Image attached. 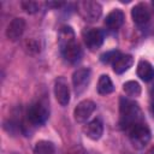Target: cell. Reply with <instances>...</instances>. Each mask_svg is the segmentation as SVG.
I'll return each instance as SVG.
<instances>
[{
    "label": "cell",
    "instance_id": "1",
    "mask_svg": "<svg viewBox=\"0 0 154 154\" xmlns=\"http://www.w3.org/2000/svg\"><path fill=\"white\" fill-rule=\"evenodd\" d=\"M119 113H120L119 125L126 132H129L134 126H136L141 123H144L143 113H142L138 103L128 97L120 99Z\"/></svg>",
    "mask_w": 154,
    "mask_h": 154
},
{
    "label": "cell",
    "instance_id": "2",
    "mask_svg": "<svg viewBox=\"0 0 154 154\" xmlns=\"http://www.w3.org/2000/svg\"><path fill=\"white\" fill-rule=\"evenodd\" d=\"M49 112L47 105L42 101H36L29 106L26 112V124L29 126H40L43 125L48 119Z\"/></svg>",
    "mask_w": 154,
    "mask_h": 154
},
{
    "label": "cell",
    "instance_id": "3",
    "mask_svg": "<svg viewBox=\"0 0 154 154\" xmlns=\"http://www.w3.org/2000/svg\"><path fill=\"white\" fill-rule=\"evenodd\" d=\"M77 8L82 18L90 23L96 22L102 14V6L97 1H91V0L79 1L77 4Z\"/></svg>",
    "mask_w": 154,
    "mask_h": 154
},
{
    "label": "cell",
    "instance_id": "4",
    "mask_svg": "<svg viewBox=\"0 0 154 154\" xmlns=\"http://www.w3.org/2000/svg\"><path fill=\"white\" fill-rule=\"evenodd\" d=\"M129 138L135 148H144L148 142L150 141V130L147 126L146 123H141L136 126H134L129 132Z\"/></svg>",
    "mask_w": 154,
    "mask_h": 154
},
{
    "label": "cell",
    "instance_id": "5",
    "mask_svg": "<svg viewBox=\"0 0 154 154\" xmlns=\"http://www.w3.org/2000/svg\"><path fill=\"white\" fill-rule=\"evenodd\" d=\"M83 35V40L84 43L87 46V48L91 52L97 51L102 43H103V38H105V34L101 29L97 28H87L83 30L82 32Z\"/></svg>",
    "mask_w": 154,
    "mask_h": 154
},
{
    "label": "cell",
    "instance_id": "6",
    "mask_svg": "<svg viewBox=\"0 0 154 154\" xmlns=\"http://www.w3.org/2000/svg\"><path fill=\"white\" fill-rule=\"evenodd\" d=\"M60 52H61V55L64 57V59L70 64H77L83 55L82 48L76 40L60 46Z\"/></svg>",
    "mask_w": 154,
    "mask_h": 154
},
{
    "label": "cell",
    "instance_id": "7",
    "mask_svg": "<svg viewBox=\"0 0 154 154\" xmlns=\"http://www.w3.org/2000/svg\"><path fill=\"white\" fill-rule=\"evenodd\" d=\"M90 75H91V72H90V69H88V67H79L73 72L72 84H73L75 93L77 95L82 94L87 89V87L90 82Z\"/></svg>",
    "mask_w": 154,
    "mask_h": 154
},
{
    "label": "cell",
    "instance_id": "8",
    "mask_svg": "<svg viewBox=\"0 0 154 154\" xmlns=\"http://www.w3.org/2000/svg\"><path fill=\"white\" fill-rule=\"evenodd\" d=\"M54 95L59 105L67 106L70 102V88L65 77L60 76L54 81Z\"/></svg>",
    "mask_w": 154,
    "mask_h": 154
},
{
    "label": "cell",
    "instance_id": "9",
    "mask_svg": "<svg viewBox=\"0 0 154 154\" xmlns=\"http://www.w3.org/2000/svg\"><path fill=\"white\" fill-rule=\"evenodd\" d=\"M96 105L91 100H82L78 102V105L75 107L73 111V117L77 123H84L89 119L91 113L95 111Z\"/></svg>",
    "mask_w": 154,
    "mask_h": 154
},
{
    "label": "cell",
    "instance_id": "10",
    "mask_svg": "<svg viewBox=\"0 0 154 154\" xmlns=\"http://www.w3.org/2000/svg\"><path fill=\"white\" fill-rule=\"evenodd\" d=\"M131 17L134 19V23L138 26H144L149 23L150 19V12L146 4L140 2L135 5L131 10Z\"/></svg>",
    "mask_w": 154,
    "mask_h": 154
},
{
    "label": "cell",
    "instance_id": "11",
    "mask_svg": "<svg viewBox=\"0 0 154 154\" xmlns=\"http://www.w3.org/2000/svg\"><path fill=\"white\" fill-rule=\"evenodd\" d=\"M25 20L23 18L12 19L6 28V37L10 41H17L25 30Z\"/></svg>",
    "mask_w": 154,
    "mask_h": 154
},
{
    "label": "cell",
    "instance_id": "12",
    "mask_svg": "<svg viewBox=\"0 0 154 154\" xmlns=\"http://www.w3.org/2000/svg\"><path fill=\"white\" fill-rule=\"evenodd\" d=\"M124 19H125V16H124L123 11L119 8H114L106 16L105 25L108 30H118L123 25Z\"/></svg>",
    "mask_w": 154,
    "mask_h": 154
},
{
    "label": "cell",
    "instance_id": "13",
    "mask_svg": "<svg viewBox=\"0 0 154 154\" xmlns=\"http://www.w3.org/2000/svg\"><path fill=\"white\" fill-rule=\"evenodd\" d=\"M84 134L88 138L93 141H97L102 134H103V124L100 118H95L90 120L85 126H84Z\"/></svg>",
    "mask_w": 154,
    "mask_h": 154
},
{
    "label": "cell",
    "instance_id": "14",
    "mask_svg": "<svg viewBox=\"0 0 154 154\" xmlns=\"http://www.w3.org/2000/svg\"><path fill=\"white\" fill-rule=\"evenodd\" d=\"M134 64V58L132 55L130 54H120L119 58L112 64V67H113V71L118 75L120 73H124L125 71H128Z\"/></svg>",
    "mask_w": 154,
    "mask_h": 154
},
{
    "label": "cell",
    "instance_id": "15",
    "mask_svg": "<svg viewBox=\"0 0 154 154\" xmlns=\"http://www.w3.org/2000/svg\"><path fill=\"white\" fill-rule=\"evenodd\" d=\"M137 76L144 81L149 82L154 78V67L153 65L147 60H140L137 64Z\"/></svg>",
    "mask_w": 154,
    "mask_h": 154
},
{
    "label": "cell",
    "instance_id": "16",
    "mask_svg": "<svg viewBox=\"0 0 154 154\" xmlns=\"http://www.w3.org/2000/svg\"><path fill=\"white\" fill-rule=\"evenodd\" d=\"M73 40H76V36H75V31L72 30V28L70 25H63L59 29V34H58L59 47L70 42V41H73Z\"/></svg>",
    "mask_w": 154,
    "mask_h": 154
},
{
    "label": "cell",
    "instance_id": "17",
    "mask_svg": "<svg viewBox=\"0 0 154 154\" xmlns=\"http://www.w3.org/2000/svg\"><path fill=\"white\" fill-rule=\"evenodd\" d=\"M113 89H114V87H113V83H112L109 76L101 75L99 78V82H97V93L100 95H108L113 91Z\"/></svg>",
    "mask_w": 154,
    "mask_h": 154
},
{
    "label": "cell",
    "instance_id": "18",
    "mask_svg": "<svg viewBox=\"0 0 154 154\" xmlns=\"http://www.w3.org/2000/svg\"><path fill=\"white\" fill-rule=\"evenodd\" d=\"M34 154H55V147L51 141H37L34 147Z\"/></svg>",
    "mask_w": 154,
    "mask_h": 154
},
{
    "label": "cell",
    "instance_id": "19",
    "mask_svg": "<svg viewBox=\"0 0 154 154\" xmlns=\"http://www.w3.org/2000/svg\"><path fill=\"white\" fill-rule=\"evenodd\" d=\"M124 93L130 97H137L141 95V85L136 81H128L123 84Z\"/></svg>",
    "mask_w": 154,
    "mask_h": 154
},
{
    "label": "cell",
    "instance_id": "20",
    "mask_svg": "<svg viewBox=\"0 0 154 154\" xmlns=\"http://www.w3.org/2000/svg\"><path fill=\"white\" fill-rule=\"evenodd\" d=\"M120 54H122V53H120L119 51H117V49L108 51V52H106V53L101 54L100 60H101L103 64H113V63L119 58V55H120Z\"/></svg>",
    "mask_w": 154,
    "mask_h": 154
},
{
    "label": "cell",
    "instance_id": "21",
    "mask_svg": "<svg viewBox=\"0 0 154 154\" xmlns=\"http://www.w3.org/2000/svg\"><path fill=\"white\" fill-rule=\"evenodd\" d=\"M20 6L29 14H34V13L38 12V10H40V4L37 1H31V0H24V1H22L20 2Z\"/></svg>",
    "mask_w": 154,
    "mask_h": 154
},
{
    "label": "cell",
    "instance_id": "22",
    "mask_svg": "<svg viewBox=\"0 0 154 154\" xmlns=\"http://www.w3.org/2000/svg\"><path fill=\"white\" fill-rule=\"evenodd\" d=\"M25 49L31 53V54H35V53H40V42L37 40H34V38H28L25 41Z\"/></svg>",
    "mask_w": 154,
    "mask_h": 154
},
{
    "label": "cell",
    "instance_id": "23",
    "mask_svg": "<svg viewBox=\"0 0 154 154\" xmlns=\"http://www.w3.org/2000/svg\"><path fill=\"white\" fill-rule=\"evenodd\" d=\"M47 6H54V7H60L64 5V2H47Z\"/></svg>",
    "mask_w": 154,
    "mask_h": 154
},
{
    "label": "cell",
    "instance_id": "24",
    "mask_svg": "<svg viewBox=\"0 0 154 154\" xmlns=\"http://www.w3.org/2000/svg\"><path fill=\"white\" fill-rule=\"evenodd\" d=\"M150 154H154V148L152 149V152H150Z\"/></svg>",
    "mask_w": 154,
    "mask_h": 154
},
{
    "label": "cell",
    "instance_id": "25",
    "mask_svg": "<svg viewBox=\"0 0 154 154\" xmlns=\"http://www.w3.org/2000/svg\"><path fill=\"white\" fill-rule=\"evenodd\" d=\"M152 6H153V8H154V1H153V2H152Z\"/></svg>",
    "mask_w": 154,
    "mask_h": 154
}]
</instances>
